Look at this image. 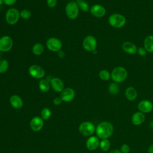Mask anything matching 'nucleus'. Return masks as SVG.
<instances>
[{
    "mask_svg": "<svg viewBox=\"0 0 153 153\" xmlns=\"http://www.w3.org/2000/svg\"><path fill=\"white\" fill-rule=\"evenodd\" d=\"M95 131L99 139H108L114 132V126L110 122L102 121L98 124Z\"/></svg>",
    "mask_w": 153,
    "mask_h": 153,
    "instance_id": "obj_1",
    "label": "nucleus"
},
{
    "mask_svg": "<svg viewBox=\"0 0 153 153\" xmlns=\"http://www.w3.org/2000/svg\"><path fill=\"white\" fill-rule=\"evenodd\" d=\"M127 71L122 66H117L113 69L111 73V78L116 83L124 82L127 77Z\"/></svg>",
    "mask_w": 153,
    "mask_h": 153,
    "instance_id": "obj_2",
    "label": "nucleus"
},
{
    "mask_svg": "<svg viewBox=\"0 0 153 153\" xmlns=\"http://www.w3.org/2000/svg\"><path fill=\"white\" fill-rule=\"evenodd\" d=\"M108 23L114 28H121L126 25V17L120 13H114L108 17Z\"/></svg>",
    "mask_w": 153,
    "mask_h": 153,
    "instance_id": "obj_3",
    "label": "nucleus"
},
{
    "mask_svg": "<svg viewBox=\"0 0 153 153\" xmlns=\"http://www.w3.org/2000/svg\"><path fill=\"white\" fill-rule=\"evenodd\" d=\"M20 18V11L15 8H9L5 14V21L10 25H16Z\"/></svg>",
    "mask_w": 153,
    "mask_h": 153,
    "instance_id": "obj_4",
    "label": "nucleus"
},
{
    "mask_svg": "<svg viewBox=\"0 0 153 153\" xmlns=\"http://www.w3.org/2000/svg\"><path fill=\"white\" fill-rule=\"evenodd\" d=\"M79 11V8L75 1H71L68 2L65 8L66 16L71 20H75L78 17Z\"/></svg>",
    "mask_w": 153,
    "mask_h": 153,
    "instance_id": "obj_5",
    "label": "nucleus"
},
{
    "mask_svg": "<svg viewBox=\"0 0 153 153\" xmlns=\"http://www.w3.org/2000/svg\"><path fill=\"white\" fill-rule=\"evenodd\" d=\"M79 133L85 136H91L96 131V127L90 121H84L81 123L78 127Z\"/></svg>",
    "mask_w": 153,
    "mask_h": 153,
    "instance_id": "obj_6",
    "label": "nucleus"
},
{
    "mask_svg": "<svg viewBox=\"0 0 153 153\" xmlns=\"http://www.w3.org/2000/svg\"><path fill=\"white\" fill-rule=\"evenodd\" d=\"M97 42L96 38L91 35L86 36L82 41L83 48L88 52H93L96 50Z\"/></svg>",
    "mask_w": 153,
    "mask_h": 153,
    "instance_id": "obj_7",
    "label": "nucleus"
},
{
    "mask_svg": "<svg viewBox=\"0 0 153 153\" xmlns=\"http://www.w3.org/2000/svg\"><path fill=\"white\" fill-rule=\"evenodd\" d=\"M13 46V39L9 35H4L0 38V51L7 53L10 51Z\"/></svg>",
    "mask_w": 153,
    "mask_h": 153,
    "instance_id": "obj_8",
    "label": "nucleus"
},
{
    "mask_svg": "<svg viewBox=\"0 0 153 153\" xmlns=\"http://www.w3.org/2000/svg\"><path fill=\"white\" fill-rule=\"evenodd\" d=\"M29 74L35 79H42L45 75L44 69L39 65H32L28 69Z\"/></svg>",
    "mask_w": 153,
    "mask_h": 153,
    "instance_id": "obj_9",
    "label": "nucleus"
},
{
    "mask_svg": "<svg viewBox=\"0 0 153 153\" xmlns=\"http://www.w3.org/2000/svg\"><path fill=\"white\" fill-rule=\"evenodd\" d=\"M46 47L47 49L52 52H58L61 50L62 47V41L55 37H51L46 41Z\"/></svg>",
    "mask_w": 153,
    "mask_h": 153,
    "instance_id": "obj_10",
    "label": "nucleus"
},
{
    "mask_svg": "<svg viewBox=\"0 0 153 153\" xmlns=\"http://www.w3.org/2000/svg\"><path fill=\"white\" fill-rule=\"evenodd\" d=\"M75 96V92L74 90L71 87L65 88L61 92L60 97L62 101L65 102H69L73 100Z\"/></svg>",
    "mask_w": 153,
    "mask_h": 153,
    "instance_id": "obj_11",
    "label": "nucleus"
},
{
    "mask_svg": "<svg viewBox=\"0 0 153 153\" xmlns=\"http://www.w3.org/2000/svg\"><path fill=\"white\" fill-rule=\"evenodd\" d=\"M90 12L92 16L96 18H102L106 14L105 8L100 4H94L90 7Z\"/></svg>",
    "mask_w": 153,
    "mask_h": 153,
    "instance_id": "obj_12",
    "label": "nucleus"
},
{
    "mask_svg": "<svg viewBox=\"0 0 153 153\" xmlns=\"http://www.w3.org/2000/svg\"><path fill=\"white\" fill-rule=\"evenodd\" d=\"M44 126V120L38 116L34 117L30 121V127L33 131H40Z\"/></svg>",
    "mask_w": 153,
    "mask_h": 153,
    "instance_id": "obj_13",
    "label": "nucleus"
},
{
    "mask_svg": "<svg viewBox=\"0 0 153 153\" xmlns=\"http://www.w3.org/2000/svg\"><path fill=\"white\" fill-rule=\"evenodd\" d=\"M137 108L139 111L146 114L151 112L153 109V103L152 102L148 100H142L137 105Z\"/></svg>",
    "mask_w": 153,
    "mask_h": 153,
    "instance_id": "obj_14",
    "label": "nucleus"
},
{
    "mask_svg": "<svg viewBox=\"0 0 153 153\" xmlns=\"http://www.w3.org/2000/svg\"><path fill=\"white\" fill-rule=\"evenodd\" d=\"M100 139L97 136H91L86 140L85 145L90 151H94L99 147Z\"/></svg>",
    "mask_w": 153,
    "mask_h": 153,
    "instance_id": "obj_15",
    "label": "nucleus"
},
{
    "mask_svg": "<svg viewBox=\"0 0 153 153\" xmlns=\"http://www.w3.org/2000/svg\"><path fill=\"white\" fill-rule=\"evenodd\" d=\"M51 88L56 93H60L65 88L63 81L59 77H53L50 81Z\"/></svg>",
    "mask_w": 153,
    "mask_h": 153,
    "instance_id": "obj_16",
    "label": "nucleus"
},
{
    "mask_svg": "<svg viewBox=\"0 0 153 153\" xmlns=\"http://www.w3.org/2000/svg\"><path fill=\"white\" fill-rule=\"evenodd\" d=\"M121 48L123 51L128 54H134L137 53V50L136 45L130 41H125L123 42Z\"/></svg>",
    "mask_w": 153,
    "mask_h": 153,
    "instance_id": "obj_17",
    "label": "nucleus"
},
{
    "mask_svg": "<svg viewBox=\"0 0 153 153\" xmlns=\"http://www.w3.org/2000/svg\"><path fill=\"white\" fill-rule=\"evenodd\" d=\"M131 120L133 125L140 126L145 121V116L143 113L140 111H137L133 114Z\"/></svg>",
    "mask_w": 153,
    "mask_h": 153,
    "instance_id": "obj_18",
    "label": "nucleus"
},
{
    "mask_svg": "<svg viewBox=\"0 0 153 153\" xmlns=\"http://www.w3.org/2000/svg\"><path fill=\"white\" fill-rule=\"evenodd\" d=\"M10 103L12 107L15 109H20L23 105V101L21 97L14 94L10 97Z\"/></svg>",
    "mask_w": 153,
    "mask_h": 153,
    "instance_id": "obj_19",
    "label": "nucleus"
},
{
    "mask_svg": "<svg viewBox=\"0 0 153 153\" xmlns=\"http://www.w3.org/2000/svg\"><path fill=\"white\" fill-rule=\"evenodd\" d=\"M125 96L128 100L133 102L136 99L137 96V92L134 87H128L125 91Z\"/></svg>",
    "mask_w": 153,
    "mask_h": 153,
    "instance_id": "obj_20",
    "label": "nucleus"
},
{
    "mask_svg": "<svg viewBox=\"0 0 153 153\" xmlns=\"http://www.w3.org/2000/svg\"><path fill=\"white\" fill-rule=\"evenodd\" d=\"M143 47L147 52L153 53V35H149L143 41Z\"/></svg>",
    "mask_w": 153,
    "mask_h": 153,
    "instance_id": "obj_21",
    "label": "nucleus"
},
{
    "mask_svg": "<svg viewBox=\"0 0 153 153\" xmlns=\"http://www.w3.org/2000/svg\"><path fill=\"white\" fill-rule=\"evenodd\" d=\"M38 87L39 90L44 93L48 92L50 88V82L46 79H41L38 83Z\"/></svg>",
    "mask_w": 153,
    "mask_h": 153,
    "instance_id": "obj_22",
    "label": "nucleus"
},
{
    "mask_svg": "<svg viewBox=\"0 0 153 153\" xmlns=\"http://www.w3.org/2000/svg\"><path fill=\"white\" fill-rule=\"evenodd\" d=\"M44 51V47L41 43H36L35 44L32 48V53L35 56L41 55Z\"/></svg>",
    "mask_w": 153,
    "mask_h": 153,
    "instance_id": "obj_23",
    "label": "nucleus"
},
{
    "mask_svg": "<svg viewBox=\"0 0 153 153\" xmlns=\"http://www.w3.org/2000/svg\"><path fill=\"white\" fill-rule=\"evenodd\" d=\"M76 3L79 8V10L83 12L90 11V7L88 4L84 0H76Z\"/></svg>",
    "mask_w": 153,
    "mask_h": 153,
    "instance_id": "obj_24",
    "label": "nucleus"
},
{
    "mask_svg": "<svg viewBox=\"0 0 153 153\" xmlns=\"http://www.w3.org/2000/svg\"><path fill=\"white\" fill-rule=\"evenodd\" d=\"M99 148L102 151L106 152L109 150L111 148V142L108 139H102L100 141Z\"/></svg>",
    "mask_w": 153,
    "mask_h": 153,
    "instance_id": "obj_25",
    "label": "nucleus"
},
{
    "mask_svg": "<svg viewBox=\"0 0 153 153\" xmlns=\"http://www.w3.org/2000/svg\"><path fill=\"white\" fill-rule=\"evenodd\" d=\"M119 91H120V88H119L118 83L112 82L111 84H109L108 86V91L111 94L116 95L118 93Z\"/></svg>",
    "mask_w": 153,
    "mask_h": 153,
    "instance_id": "obj_26",
    "label": "nucleus"
},
{
    "mask_svg": "<svg viewBox=\"0 0 153 153\" xmlns=\"http://www.w3.org/2000/svg\"><path fill=\"white\" fill-rule=\"evenodd\" d=\"M99 76L103 81H108L111 78V73L106 69H102L99 73Z\"/></svg>",
    "mask_w": 153,
    "mask_h": 153,
    "instance_id": "obj_27",
    "label": "nucleus"
},
{
    "mask_svg": "<svg viewBox=\"0 0 153 153\" xmlns=\"http://www.w3.org/2000/svg\"><path fill=\"white\" fill-rule=\"evenodd\" d=\"M9 63L6 59L0 60V74L6 72L8 69Z\"/></svg>",
    "mask_w": 153,
    "mask_h": 153,
    "instance_id": "obj_28",
    "label": "nucleus"
},
{
    "mask_svg": "<svg viewBox=\"0 0 153 153\" xmlns=\"http://www.w3.org/2000/svg\"><path fill=\"white\" fill-rule=\"evenodd\" d=\"M51 115V110L48 108H44L41 112V117L44 120H47L50 118Z\"/></svg>",
    "mask_w": 153,
    "mask_h": 153,
    "instance_id": "obj_29",
    "label": "nucleus"
},
{
    "mask_svg": "<svg viewBox=\"0 0 153 153\" xmlns=\"http://www.w3.org/2000/svg\"><path fill=\"white\" fill-rule=\"evenodd\" d=\"M31 16H32L31 11L28 9H23L20 11V18L23 19H25V20L29 19V18H30Z\"/></svg>",
    "mask_w": 153,
    "mask_h": 153,
    "instance_id": "obj_30",
    "label": "nucleus"
},
{
    "mask_svg": "<svg viewBox=\"0 0 153 153\" xmlns=\"http://www.w3.org/2000/svg\"><path fill=\"white\" fill-rule=\"evenodd\" d=\"M130 151V148L128 145L127 143H123L121 145L120 147V151L122 153H129Z\"/></svg>",
    "mask_w": 153,
    "mask_h": 153,
    "instance_id": "obj_31",
    "label": "nucleus"
},
{
    "mask_svg": "<svg viewBox=\"0 0 153 153\" xmlns=\"http://www.w3.org/2000/svg\"><path fill=\"white\" fill-rule=\"evenodd\" d=\"M57 3V0H47V5L49 8H54Z\"/></svg>",
    "mask_w": 153,
    "mask_h": 153,
    "instance_id": "obj_32",
    "label": "nucleus"
},
{
    "mask_svg": "<svg viewBox=\"0 0 153 153\" xmlns=\"http://www.w3.org/2000/svg\"><path fill=\"white\" fill-rule=\"evenodd\" d=\"M137 53L139 54V56H145L147 54V51L144 48V47H139V48H137Z\"/></svg>",
    "mask_w": 153,
    "mask_h": 153,
    "instance_id": "obj_33",
    "label": "nucleus"
},
{
    "mask_svg": "<svg viewBox=\"0 0 153 153\" xmlns=\"http://www.w3.org/2000/svg\"><path fill=\"white\" fill-rule=\"evenodd\" d=\"M17 0H3L4 4L7 6H12L16 3Z\"/></svg>",
    "mask_w": 153,
    "mask_h": 153,
    "instance_id": "obj_34",
    "label": "nucleus"
},
{
    "mask_svg": "<svg viewBox=\"0 0 153 153\" xmlns=\"http://www.w3.org/2000/svg\"><path fill=\"white\" fill-rule=\"evenodd\" d=\"M62 102L63 101H62V99L60 98V97H57L53 99V103H54V105H55L56 106L60 105Z\"/></svg>",
    "mask_w": 153,
    "mask_h": 153,
    "instance_id": "obj_35",
    "label": "nucleus"
},
{
    "mask_svg": "<svg viewBox=\"0 0 153 153\" xmlns=\"http://www.w3.org/2000/svg\"><path fill=\"white\" fill-rule=\"evenodd\" d=\"M148 153H153V144H151L148 148Z\"/></svg>",
    "mask_w": 153,
    "mask_h": 153,
    "instance_id": "obj_36",
    "label": "nucleus"
},
{
    "mask_svg": "<svg viewBox=\"0 0 153 153\" xmlns=\"http://www.w3.org/2000/svg\"><path fill=\"white\" fill-rule=\"evenodd\" d=\"M57 53H58V56H59V57L62 58V57H63L65 56V53L63 51H62V50H60L59 51H58Z\"/></svg>",
    "mask_w": 153,
    "mask_h": 153,
    "instance_id": "obj_37",
    "label": "nucleus"
},
{
    "mask_svg": "<svg viewBox=\"0 0 153 153\" xmlns=\"http://www.w3.org/2000/svg\"><path fill=\"white\" fill-rule=\"evenodd\" d=\"M109 153H122L120 149H112Z\"/></svg>",
    "mask_w": 153,
    "mask_h": 153,
    "instance_id": "obj_38",
    "label": "nucleus"
},
{
    "mask_svg": "<svg viewBox=\"0 0 153 153\" xmlns=\"http://www.w3.org/2000/svg\"><path fill=\"white\" fill-rule=\"evenodd\" d=\"M149 127H150L152 129H153V120L151 121V122H150V123H149Z\"/></svg>",
    "mask_w": 153,
    "mask_h": 153,
    "instance_id": "obj_39",
    "label": "nucleus"
},
{
    "mask_svg": "<svg viewBox=\"0 0 153 153\" xmlns=\"http://www.w3.org/2000/svg\"><path fill=\"white\" fill-rule=\"evenodd\" d=\"M2 4H4L3 0H0V5H1Z\"/></svg>",
    "mask_w": 153,
    "mask_h": 153,
    "instance_id": "obj_40",
    "label": "nucleus"
}]
</instances>
